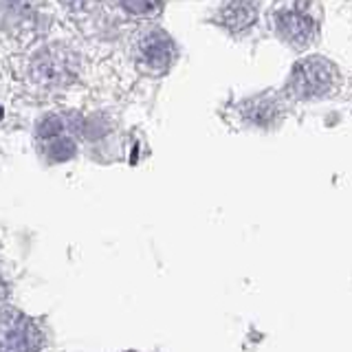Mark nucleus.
I'll return each mask as SVG.
<instances>
[{"label":"nucleus","mask_w":352,"mask_h":352,"mask_svg":"<svg viewBox=\"0 0 352 352\" xmlns=\"http://www.w3.org/2000/svg\"><path fill=\"white\" fill-rule=\"evenodd\" d=\"M271 18L278 36L297 51L311 47L319 33L313 0H278L273 5Z\"/></svg>","instance_id":"obj_1"},{"label":"nucleus","mask_w":352,"mask_h":352,"mask_svg":"<svg viewBox=\"0 0 352 352\" xmlns=\"http://www.w3.org/2000/svg\"><path fill=\"white\" fill-rule=\"evenodd\" d=\"M337 84V66L322 55H311V58H304L293 66L289 77V93L295 99H319L333 93Z\"/></svg>","instance_id":"obj_2"},{"label":"nucleus","mask_w":352,"mask_h":352,"mask_svg":"<svg viewBox=\"0 0 352 352\" xmlns=\"http://www.w3.org/2000/svg\"><path fill=\"white\" fill-rule=\"evenodd\" d=\"M42 330L18 308L0 311V352H40Z\"/></svg>","instance_id":"obj_3"},{"label":"nucleus","mask_w":352,"mask_h":352,"mask_svg":"<svg viewBox=\"0 0 352 352\" xmlns=\"http://www.w3.org/2000/svg\"><path fill=\"white\" fill-rule=\"evenodd\" d=\"M31 73L33 80L44 86H66L75 80L77 60L71 51L62 47H47L33 55Z\"/></svg>","instance_id":"obj_4"},{"label":"nucleus","mask_w":352,"mask_h":352,"mask_svg":"<svg viewBox=\"0 0 352 352\" xmlns=\"http://www.w3.org/2000/svg\"><path fill=\"white\" fill-rule=\"evenodd\" d=\"M137 55L143 71L152 75H163L170 71V66L176 60V44L165 31L152 29L139 40Z\"/></svg>","instance_id":"obj_5"},{"label":"nucleus","mask_w":352,"mask_h":352,"mask_svg":"<svg viewBox=\"0 0 352 352\" xmlns=\"http://www.w3.org/2000/svg\"><path fill=\"white\" fill-rule=\"evenodd\" d=\"M282 99L273 93H262L247 99V102L240 104V115L242 119L251 126H260V128H269L273 126L278 117L282 115Z\"/></svg>","instance_id":"obj_6"},{"label":"nucleus","mask_w":352,"mask_h":352,"mask_svg":"<svg viewBox=\"0 0 352 352\" xmlns=\"http://www.w3.org/2000/svg\"><path fill=\"white\" fill-rule=\"evenodd\" d=\"M258 18V7L251 0H231L223 9H220L218 20L227 31L231 33H242L249 29Z\"/></svg>","instance_id":"obj_7"},{"label":"nucleus","mask_w":352,"mask_h":352,"mask_svg":"<svg viewBox=\"0 0 352 352\" xmlns=\"http://www.w3.org/2000/svg\"><path fill=\"white\" fill-rule=\"evenodd\" d=\"M121 5L135 16H150L161 9V0H121Z\"/></svg>","instance_id":"obj_8"},{"label":"nucleus","mask_w":352,"mask_h":352,"mask_svg":"<svg viewBox=\"0 0 352 352\" xmlns=\"http://www.w3.org/2000/svg\"><path fill=\"white\" fill-rule=\"evenodd\" d=\"M7 295H9V284H7V280H5L3 271H0V300H5Z\"/></svg>","instance_id":"obj_9"},{"label":"nucleus","mask_w":352,"mask_h":352,"mask_svg":"<svg viewBox=\"0 0 352 352\" xmlns=\"http://www.w3.org/2000/svg\"><path fill=\"white\" fill-rule=\"evenodd\" d=\"M62 3L66 5V7H73V9H77V7H82L86 0H62Z\"/></svg>","instance_id":"obj_10"}]
</instances>
